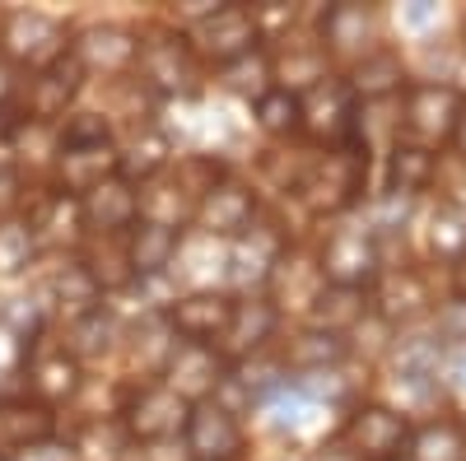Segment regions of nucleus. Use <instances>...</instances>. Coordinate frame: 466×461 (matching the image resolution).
Returning a JSON list of instances; mask_svg holds the SVG:
<instances>
[{
	"mask_svg": "<svg viewBox=\"0 0 466 461\" xmlns=\"http://www.w3.org/2000/svg\"><path fill=\"white\" fill-rule=\"evenodd\" d=\"M257 112V126L266 135H299L303 131V98L289 94V89H270L252 103Z\"/></svg>",
	"mask_w": 466,
	"mask_h": 461,
	"instance_id": "473e14b6",
	"label": "nucleus"
},
{
	"mask_svg": "<svg viewBox=\"0 0 466 461\" xmlns=\"http://www.w3.org/2000/svg\"><path fill=\"white\" fill-rule=\"evenodd\" d=\"M439 182V154L424 149V145H410V140H392L387 145V191L392 196H420Z\"/></svg>",
	"mask_w": 466,
	"mask_h": 461,
	"instance_id": "393cba45",
	"label": "nucleus"
},
{
	"mask_svg": "<svg viewBox=\"0 0 466 461\" xmlns=\"http://www.w3.org/2000/svg\"><path fill=\"white\" fill-rule=\"evenodd\" d=\"M266 289H270V307H276V313H285V307H299V313H308V307H313V298L327 289V280H322L318 256L285 252V256L276 261V271H270Z\"/></svg>",
	"mask_w": 466,
	"mask_h": 461,
	"instance_id": "6ab92c4d",
	"label": "nucleus"
},
{
	"mask_svg": "<svg viewBox=\"0 0 466 461\" xmlns=\"http://www.w3.org/2000/svg\"><path fill=\"white\" fill-rule=\"evenodd\" d=\"M430 252L439 261H457L466 252V219L448 201H439L434 215H430Z\"/></svg>",
	"mask_w": 466,
	"mask_h": 461,
	"instance_id": "e433bc0d",
	"label": "nucleus"
},
{
	"mask_svg": "<svg viewBox=\"0 0 466 461\" xmlns=\"http://www.w3.org/2000/svg\"><path fill=\"white\" fill-rule=\"evenodd\" d=\"M112 340H116V322L103 313H89V317H80L70 326V345H66V355L80 364V359H98V355H107L112 350Z\"/></svg>",
	"mask_w": 466,
	"mask_h": 461,
	"instance_id": "c9c22d12",
	"label": "nucleus"
},
{
	"mask_svg": "<svg viewBox=\"0 0 466 461\" xmlns=\"http://www.w3.org/2000/svg\"><path fill=\"white\" fill-rule=\"evenodd\" d=\"M369 313H373V307H369V289L327 285V289L313 298V307H308V326L331 331V336H350Z\"/></svg>",
	"mask_w": 466,
	"mask_h": 461,
	"instance_id": "bb28decb",
	"label": "nucleus"
},
{
	"mask_svg": "<svg viewBox=\"0 0 466 461\" xmlns=\"http://www.w3.org/2000/svg\"><path fill=\"white\" fill-rule=\"evenodd\" d=\"M410 461H466V429L457 419H430L410 438Z\"/></svg>",
	"mask_w": 466,
	"mask_h": 461,
	"instance_id": "c756f323",
	"label": "nucleus"
},
{
	"mask_svg": "<svg viewBox=\"0 0 466 461\" xmlns=\"http://www.w3.org/2000/svg\"><path fill=\"white\" fill-rule=\"evenodd\" d=\"M187 452L197 461H233L243 452V425H238V410H228L219 396L197 401L187 410Z\"/></svg>",
	"mask_w": 466,
	"mask_h": 461,
	"instance_id": "0eeeda50",
	"label": "nucleus"
},
{
	"mask_svg": "<svg viewBox=\"0 0 466 461\" xmlns=\"http://www.w3.org/2000/svg\"><path fill=\"white\" fill-rule=\"evenodd\" d=\"M439 387H443V396L466 401V340H443V355H439Z\"/></svg>",
	"mask_w": 466,
	"mask_h": 461,
	"instance_id": "58836bf2",
	"label": "nucleus"
},
{
	"mask_svg": "<svg viewBox=\"0 0 466 461\" xmlns=\"http://www.w3.org/2000/svg\"><path fill=\"white\" fill-rule=\"evenodd\" d=\"M448 205H452V210L466 219V177H457V182H452V191H448Z\"/></svg>",
	"mask_w": 466,
	"mask_h": 461,
	"instance_id": "37998d69",
	"label": "nucleus"
},
{
	"mask_svg": "<svg viewBox=\"0 0 466 461\" xmlns=\"http://www.w3.org/2000/svg\"><path fill=\"white\" fill-rule=\"evenodd\" d=\"M257 37H261V28H257L252 10H243V5H219L210 19L197 24V43H201L197 56H206V61H215V65H228V61L257 52Z\"/></svg>",
	"mask_w": 466,
	"mask_h": 461,
	"instance_id": "1a4fd4ad",
	"label": "nucleus"
},
{
	"mask_svg": "<svg viewBox=\"0 0 466 461\" xmlns=\"http://www.w3.org/2000/svg\"><path fill=\"white\" fill-rule=\"evenodd\" d=\"M318 266H322V280H327V285L369 289V285L378 280V271H382V247H378V238L369 234L364 224L340 219L331 234L322 238Z\"/></svg>",
	"mask_w": 466,
	"mask_h": 461,
	"instance_id": "20e7f679",
	"label": "nucleus"
},
{
	"mask_svg": "<svg viewBox=\"0 0 466 461\" xmlns=\"http://www.w3.org/2000/svg\"><path fill=\"white\" fill-rule=\"evenodd\" d=\"M197 228L206 238H238L257 224V196L243 186V182H219L215 191L197 201Z\"/></svg>",
	"mask_w": 466,
	"mask_h": 461,
	"instance_id": "ddd939ff",
	"label": "nucleus"
},
{
	"mask_svg": "<svg viewBox=\"0 0 466 461\" xmlns=\"http://www.w3.org/2000/svg\"><path fill=\"white\" fill-rule=\"evenodd\" d=\"M355 94H350V85L340 80H327L318 89L303 94V131L313 140H331V145H345L350 135H355Z\"/></svg>",
	"mask_w": 466,
	"mask_h": 461,
	"instance_id": "f8f14e48",
	"label": "nucleus"
},
{
	"mask_svg": "<svg viewBox=\"0 0 466 461\" xmlns=\"http://www.w3.org/2000/svg\"><path fill=\"white\" fill-rule=\"evenodd\" d=\"M182 252V228L168 224H154V219H136L131 224V238H127V261H131V276L149 280V276H164L168 266Z\"/></svg>",
	"mask_w": 466,
	"mask_h": 461,
	"instance_id": "412c9836",
	"label": "nucleus"
},
{
	"mask_svg": "<svg viewBox=\"0 0 466 461\" xmlns=\"http://www.w3.org/2000/svg\"><path fill=\"white\" fill-rule=\"evenodd\" d=\"M56 434V415L37 396H15L0 401V456H15L28 447H43Z\"/></svg>",
	"mask_w": 466,
	"mask_h": 461,
	"instance_id": "a211bd4d",
	"label": "nucleus"
},
{
	"mask_svg": "<svg viewBox=\"0 0 466 461\" xmlns=\"http://www.w3.org/2000/svg\"><path fill=\"white\" fill-rule=\"evenodd\" d=\"M228 317H233V298L219 294V289H197V294H187L168 307V326L187 345H215L224 336Z\"/></svg>",
	"mask_w": 466,
	"mask_h": 461,
	"instance_id": "4468645a",
	"label": "nucleus"
},
{
	"mask_svg": "<svg viewBox=\"0 0 466 461\" xmlns=\"http://www.w3.org/2000/svg\"><path fill=\"white\" fill-rule=\"evenodd\" d=\"M52 298H56V307H61L70 322H80V317L98 313L103 289H98V280L85 271V266H66V271L52 280Z\"/></svg>",
	"mask_w": 466,
	"mask_h": 461,
	"instance_id": "7c9ffc66",
	"label": "nucleus"
},
{
	"mask_svg": "<svg viewBox=\"0 0 466 461\" xmlns=\"http://www.w3.org/2000/svg\"><path fill=\"white\" fill-rule=\"evenodd\" d=\"M224 373V359L210 350V345H177V350L168 355V364H164V387H173L187 406H197V401H210V392L219 387V377Z\"/></svg>",
	"mask_w": 466,
	"mask_h": 461,
	"instance_id": "2eb2a0df",
	"label": "nucleus"
},
{
	"mask_svg": "<svg viewBox=\"0 0 466 461\" xmlns=\"http://www.w3.org/2000/svg\"><path fill=\"white\" fill-rule=\"evenodd\" d=\"M285 252H289V238L280 234V228L252 224L248 234H238V247H233V256H228V276L238 285H266Z\"/></svg>",
	"mask_w": 466,
	"mask_h": 461,
	"instance_id": "aec40b11",
	"label": "nucleus"
},
{
	"mask_svg": "<svg viewBox=\"0 0 466 461\" xmlns=\"http://www.w3.org/2000/svg\"><path fill=\"white\" fill-rule=\"evenodd\" d=\"M461 43H466V15H461Z\"/></svg>",
	"mask_w": 466,
	"mask_h": 461,
	"instance_id": "49530a36",
	"label": "nucleus"
},
{
	"mask_svg": "<svg viewBox=\"0 0 466 461\" xmlns=\"http://www.w3.org/2000/svg\"><path fill=\"white\" fill-rule=\"evenodd\" d=\"M10 89H15V65H10L5 56H0V103L10 98Z\"/></svg>",
	"mask_w": 466,
	"mask_h": 461,
	"instance_id": "a18cd8bd",
	"label": "nucleus"
},
{
	"mask_svg": "<svg viewBox=\"0 0 466 461\" xmlns=\"http://www.w3.org/2000/svg\"><path fill=\"white\" fill-rule=\"evenodd\" d=\"M350 94L355 103H387V98H401L406 94V65L392 47H373L369 56L355 61L350 70Z\"/></svg>",
	"mask_w": 466,
	"mask_h": 461,
	"instance_id": "b1692460",
	"label": "nucleus"
},
{
	"mask_svg": "<svg viewBox=\"0 0 466 461\" xmlns=\"http://www.w3.org/2000/svg\"><path fill=\"white\" fill-rule=\"evenodd\" d=\"M70 56L85 65V75H127L140 61V37L116 28V24H98V28L80 33V43H75Z\"/></svg>",
	"mask_w": 466,
	"mask_h": 461,
	"instance_id": "dca6fc26",
	"label": "nucleus"
},
{
	"mask_svg": "<svg viewBox=\"0 0 466 461\" xmlns=\"http://www.w3.org/2000/svg\"><path fill=\"white\" fill-rule=\"evenodd\" d=\"M406 461H410V456H406Z\"/></svg>",
	"mask_w": 466,
	"mask_h": 461,
	"instance_id": "de8ad7c7",
	"label": "nucleus"
},
{
	"mask_svg": "<svg viewBox=\"0 0 466 461\" xmlns=\"http://www.w3.org/2000/svg\"><path fill=\"white\" fill-rule=\"evenodd\" d=\"M187 401L173 392V387H164V382H149V387H140L131 401H127V419H122V429H127V438H140V443H164V438H173L177 429H187Z\"/></svg>",
	"mask_w": 466,
	"mask_h": 461,
	"instance_id": "6e6552de",
	"label": "nucleus"
},
{
	"mask_svg": "<svg viewBox=\"0 0 466 461\" xmlns=\"http://www.w3.org/2000/svg\"><path fill=\"white\" fill-rule=\"evenodd\" d=\"M80 85H85V65L66 52L61 61H52V65L33 80V89H28V122L56 126V122L66 117V107L75 103V94H80Z\"/></svg>",
	"mask_w": 466,
	"mask_h": 461,
	"instance_id": "f3484780",
	"label": "nucleus"
},
{
	"mask_svg": "<svg viewBox=\"0 0 466 461\" xmlns=\"http://www.w3.org/2000/svg\"><path fill=\"white\" fill-rule=\"evenodd\" d=\"M448 145H452L457 159L466 164V107H461V117H457V126H452V140H448Z\"/></svg>",
	"mask_w": 466,
	"mask_h": 461,
	"instance_id": "79ce46f5",
	"label": "nucleus"
},
{
	"mask_svg": "<svg viewBox=\"0 0 466 461\" xmlns=\"http://www.w3.org/2000/svg\"><path fill=\"white\" fill-rule=\"evenodd\" d=\"M350 359V340L345 336H331V331H318V326H308L299 331L289 345H285V364L308 377V373H331Z\"/></svg>",
	"mask_w": 466,
	"mask_h": 461,
	"instance_id": "c85d7f7f",
	"label": "nucleus"
},
{
	"mask_svg": "<svg viewBox=\"0 0 466 461\" xmlns=\"http://www.w3.org/2000/svg\"><path fill=\"white\" fill-rule=\"evenodd\" d=\"M364 182H369V145L350 135L345 145H331L327 154L308 159V168L299 173V196L313 215H345L364 196Z\"/></svg>",
	"mask_w": 466,
	"mask_h": 461,
	"instance_id": "f257e3e1",
	"label": "nucleus"
},
{
	"mask_svg": "<svg viewBox=\"0 0 466 461\" xmlns=\"http://www.w3.org/2000/svg\"><path fill=\"white\" fill-rule=\"evenodd\" d=\"M276 326H280V313L270 307V298H243V303H233V317H228L224 336L210 345V350L219 359L243 364V359L266 350V340L276 336Z\"/></svg>",
	"mask_w": 466,
	"mask_h": 461,
	"instance_id": "9b49d317",
	"label": "nucleus"
},
{
	"mask_svg": "<svg viewBox=\"0 0 466 461\" xmlns=\"http://www.w3.org/2000/svg\"><path fill=\"white\" fill-rule=\"evenodd\" d=\"M122 173V154L112 149V140H94V145H61V186L85 196L98 182Z\"/></svg>",
	"mask_w": 466,
	"mask_h": 461,
	"instance_id": "4be33fe9",
	"label": "nucleus"
},
{
	"mask_svg": "<svg viewBox=\"0 0 466 461\" xmlns=\"http://www.w3.org/2000/svg\"><path fill=\"white\" fill-rule=\"evenodd\" d=\"M136 219H140V191L122 173L98 182L94 191H85V196H80V224L89 228V234H98V238L127 234Z\"/></svg>",
	"mask_w": 466,
	"mask_h": 461,
	"instance_id": "9d476101",
	"label": "nucleus"
},
{
	"mask_svg": "<svg viewBox=\"0 0 466 461\" xmlns=\"http://www.w3.org/2000/svg\"><path fill=\"white\" fill-rule=\"evenodd\" d=\"M33 261V224L5 219L0 224V276H19Z\"/></svg>",
	"mask_w": 466,
	"mask_h": 461,
	"instance_id": "4c0bfd02",
	"label": "nucleus"
},
{
	"mask_svg": "<svg viewBox=\"0 0 466 461\" xmlns=\"http://www.w3.org/2000/svg\"><path fill=\"white\" fill-rule=\"evenodd\" d=\"M415 425L397 406H355L340 429V447L355 461H406Z\"/></svg>",
	"mask_w": 466,
	"mask_h": 461,
	"instance_id": "f03ea898",
	"label": "nucleus"
},
{
	"mask_svg": "<svg viewBox=\"0 0 466 461\" xmlns=\"http://www.w3.org/2000/svg\"><path fill=\"white\" fill-rule=\"evenodd\" d=\"M466 107V94L443 85V80H430V85H406L401 94V140L410 145H424V149H439L452 140V126Z\"/></svg>",
	"mask_w": 466,
	"mask_h": 461,
	"instance_id": "7ed1b4c3",
	"label": "nucleus"
},
{
	"mask_svg": "<svg viewBox=\"0 0 466 461\" xmlns=\"http://www.w3.org/2000/svg\"><path fill=\"white\" fill-rule=\"evenodd\" d=\"M331 56L322 43H308V47H289L280 56H270V80H276V89H289V94H308L331 80Z\"/></svg>",
	"mask_w": 466,
	"mask_h": 461,
	"instance_id": "cd10ccee",
	"label": "nucleus"
},
{
	"mask_svg": "<svg viewBox=\"0 0 466 461\" xmlns=\"http://www.w3.org/2000/svg\"><path fill=\"white\" fill-rule=\"evenodd\" d=\"M448 289H452L457 303H466V252L457 261H448Z\"/></svg>",
	"mask_w": 466,
	"mask_h": 461,
	"instance_id": "a19ab883",
	"label": "nucleus"
},
{
	"mask_svg": "<svg viewBox=\"0 0 466 461\" xmlns=\"http://www.w3.org/2000/svg\"><path fill=\"white\" fill-rule=\"evenodd\" d=\"M136 70H140V80L154 94H168V98H191L201 89V56H197V47H191L182 33L145 37Z\"/></svg>",
	"mask_w": 466,
	"mask_h": 461,
	"instance_id": "39448f33",
	"label": "nucleus"
},
{
	"mask_svg": "<svg viewBox=\"0 0 466 461\" xmlns=\"http://www.w3.org/2000/svg\"><path fill=\"white\" fill-rule=\"evenodd\" d=\"M369 33H373V10L369 5H355V0H340L322 15V47L327 56H369Z\"/></svg>",
	"mask_w": 466,
	"mask_h": 461,
	"instance_id": "a878e982",
	"label": "nucleus"
},
{
	"mask_svg": "<svg viewBox=\"0 0 466 461\" xmlns=\"http://www.w3.org/2000/svg\"><path fill=\"white\" fill-rule=\"evenodd\" d=\"M313 461H355V456H350L340 443H327V447H318V452H313Z\"/></svg>",
	"mask_w": 466,
	"mask_h": 461,
	"instance_id": "c03bdc74",
	"label": "nucleus"
},
{
	"mask_svg": "<svg viewBox=\"0 0 466 461\" xmlns=\"http://www.w3.org/2000/svg\"><path fill=\"white\" fill-rule=\"evenodd\" d=\"M434 19H439V5H430V0H415V5L401 10V24L406 28H430Z\"/></svg>",
	"mask_w": 466,
	"mask_h": 461,
	"instance_id": "ea45409f",
	"label": "nucleus"
},
{
	"mask_svg": "<svg viewBox=\"0 0 466 461\" xmlns=\"http://www.w3.org/2000/svg\"><path fill=\"white\" fill-rule=\"evenodd\" d=\"M369 307H373L382 322L410 326L420 317H430L439 303H434L430 276H424L420 266H382L378 280L369 285Z\"/></svg>",
	"mask_w": 466,
	"mask_h": 461,
	"instance_id": "423d86ee",
	"label": "nucleus"
},
{
	"mask_svg": "<svg viewBox=\"0 0 466 461\" xmlns=\"http://www.w3.org/2000/svg\"><path fill=\"white\" fill-rule=\"evenodd\" d=\"M219 80H224V89L243 94V98H252V103H257L261 94L276 89V80H270V56H266V52H248V56H238V61L219 65Z\"/></svg>",
	"mask_w": 466,
	"mask_h": 461,
	"instance_id": "72a5a7b5",
	"label": "nucleus"
},
{
	"mask_svg": "<svg viewBox=\"0 0 466 461\" xmlns=\"http://www.w3.org/2000/svg\"><path fill=\"white\" fill-rule=\"evenodd\" d=\"M168 154H173L168 135H164L159 126H145V131L131 140V149L122 154V177H127V182H131V177H154V173L168 164Z\"/></svg>",
	"mask_w": 466,
	"mask_h": 461,
	"instance_id": "f704fd0d",
	"label": "nucleus"
},
{
	"mask_svg": "<svg viewBox=\"0 0 466 461\" xmlns=\"http://www.w3.org/2000/svg\"><path fill=\"white\" fill-rule=\"evenodd\" d=\"M75 387H80V364H75L66 350L47 355V359H37L33 364V396L52 406V401H66Z\"/></svg>",
	"mask_w": 466,
	"mask_h": 461,
	"instance_id": "2f4dec72",
	"label": "nucleus"
},
{
	"mask_svg": "<svg viewBox=\"0 0 466 461\" xmlns=\"http://www.w3.org/2000/svg\"><path fill=\"white\" fill-rule=\"evenodd\" d=\"M5 43H10V56L47 70L52 61L66 56V28L47 15H15L5 28Z\"/></svg>",
	"mask_w": 466,
	"mask_h": 461,
	"instance_id": "5701e85b",
	"label": "nucleus"
}]
</instances>
